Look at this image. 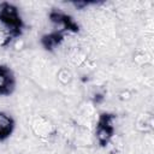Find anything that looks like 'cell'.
I'll list each match as a JSON object with an SVG mask.
<instances>
[{
    "mask_svg": "<svg viewBox=\"0 0 154 154\" xmlns=\"http://www.w3.org/2000/svg\"><path fill=\"white\" fill-rule=\"evenodd\" d=\"M116 122L117 116L112 112H101L97 116L94 129V136L101 148L107 147L113 140L116 134Z\"/></svg>",
    "mask_w": 154,
    "mask_h": 154,
    "instance_id": "2",
    "label": "cell"
},
{
    "mask_svg": "<svg viewBox=\"0 0 154 154\" xmlns=\"http://www.w3.org/2000/svg\"><path fill=\"white\" fill-rule=\"evenodd\" d=\"M65 37H66L65 35L51 30V31H48L47 34H45V35L41 36L40 42H41V46L43 47L45 51H47V52H53V51H55L58 47H60V46L63 45V42L65 41Z\"/></svg>",
    "mask_w": 154,
    "mask_h": 154,
    "instance_id": "5",
    "label": "cell"
},
{
    "mask_svg": "<svg viewBox=\"0 0 154 154\" xmlns=\"http://www.w3.org/2000/svg\"><path fill=\"white\" fill-rule=\"evenodd\" d=\"M16 87L17 78L13 70L6 64H0V96H11L14 93Z\"/></svg>",
    "mask_w": 154,
    "mask_h": 154,
    "instance_id": "4",
    "label": "cell"
},
{
    "mask_svg": "<svg viewBox=\"0 0 154 154\" xmlns=\"http://www.w3.org/2000/svg\"><path fill=\"white\" fill-rule=\"evenodd\" d=\"M16 129V120L8 113L0 111V142L8 140Z\"/></svg>",
    "mask_w": 154,
    "mask_h": 154,
    "instance_id": "6",
    "label": "cell"
},
{
    "mask_svg": "<svg viewBox=\"0 0 154 154\" xmlns=\"http://www.w3.org/2000/svg\"><path fill=\"white\" fill-rule=\"evenodd\" d=\"M48 20L52 26L51 30L63 34L65 36L78 34L81 30L77 20L71 14L60 8H52L48 13Z\"/></svg>",
    "mask_w": 154,
    "mask_h": 154,
    "instance_id": "3",
    "label": "cell"
},
{
    "mask_svg": "<svg viewBox=\"0 0 154 154\" xmlns=\"http://www.w3.org/2000/svg\"><path fill=\"white\" fill-rule=\"evenodd\" d=\"M25 29L19 8L8 1L0 2V48L8 47L18 40Z\"/></svg>",
    "mask_w": 154,
    "mask_h": 154,
    "instance_id": "1",
    "label": "cell"
}]
</instances>
